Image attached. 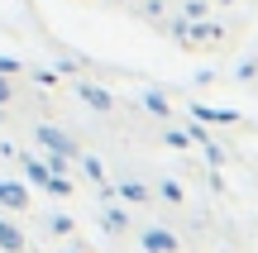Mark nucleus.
Masks as SVG:
<instances>
[{"label": "nucleus", "mask_w": 258, "mask_h": 253, "mask_svg": "<svg viewBox=\"0 0 258 253\" xmlns=\"http://www.w3.org/2000/svg\"><path fill=\"white\" fill-rule=\"evenodd\" d=\"M38 143H43L48 153H57V158H77V143L67 139L62 129H53V124H38Z\"/></svg>", "instance_id": "1"}, {"label": "nucleus", "mask_w": 258, "mask_h": 253, "mask_svg": "<svg viewBox=\"0 0 258 253\" xmlns=\"http://www.w3.org/2000/svg\"><path fill=\"white\" fill-rule=\"evenodd\" d=\"M77 96H82L91 110H115V96L105 91V86H96V81H82V86H77Z\"/></svg>", "instance_id": "2"}, {"label": "nucleus", "mask_w": 258, "mask_h": 253, "mask_svg": "<svg viewBox=\"0 0 258 253\" xmlns=\"http://www.w3.org/2000/svg\"><path fill=\"white\" fill-rule=\"evenodd\" d=\"M0 253H29L24 248V229L10 225V220H0Z\"/></svg>", "instance_id": "3"}, {"label": "nucleus", "mask_w": 258, "mask_h": 253, "mask_svg": "<svg viewBox=\"0 0 258 253\" xmlns=\"http://www.w3.org/2000/svg\"><path fill=\"white\" fill-rule=\"evenodd\" d=\"M0 206H10V210H24V206H29V191H24V182H0Z\"/></svg>", "instance_id": "4"}, {"label": "nucleus", "mask_w": 258, "mask_h": 253, "mask_svg": "<svg viewBox=\"0 0 258 253\" xmlns=\"http://www.w3.org/2000/svg\"><path fill=\"white\" fill-rule=\"evenodd\" d=\"M191 120H201V124H239V115L234 110H211V105H191Z\"/></svg>", "instance_id": "5"}, {"label": "nucleus", "mask_w": 258, "mask_h": 253, "mask_svg": "<svg viewBox=\"0 0 258 253\" xmlns=\"http://www.w3.org/2000/svg\"><path fill=\"white\" fill-rule=\"evenodd\" d=\"M19 162H24V177L34 182V187H43V191H48V182H53V172H48V162H43V158H29V153H24Z\"/></svg>", "instance_id": "6"}, {"label": "nucleus", "mask_w": 258, "mask_h": 253, "mask_svg": "<svg viewBox=\"0 0 258 253\" xmlns=\"http://www.w3.org/2000/svg\"><path fill=\"white\" fill-rule=\"evenodd\" d=\"M101 225L110 229V234H129V210H124V206H105Z\"/></svg>", "instance_id": "7"}, {"label": "nucleus", "mask_w": 258, "mask_h": 253, "mask_svg": "<svg viewBox=\"0 0 258 253\" xmlns=\"http://www.w3.org/2000/svg\"><path fill=\"white\" fill-rule=\"evenodd\" d=\"M144 248L148 253H172L177 248V234H167V229H148V234H144Z\"/></svg>", "instance_id": "8"}, {"label": "nucleus", "mask_w": 258, "mask_h": 253, "mask_svg": "<svg viewBox=\"0 0 258 253\" xmlns=\"http://www.w3.org/2000/svg\"><path fill=\"white\" fill-rule=\"evenodd\" d=\"M115 196H124L129 206H139V201H153V196H148V187H144V182H120V187H115Z\"/></svg>", "instance_id": "9"}, {"label": "nucleus", "mask_w": 258, "mask_h": 253, "mask_svg": "<svg viewBox=\"0 0 258 253\" xmlns=\"http://www.w3.org/2000/svg\"><path fill=\"white\" fill-rule=\"evenodd\" d=\"M144 105L158 115V120H167V115H172V101H167L163 91H144Z\"/></svg>", "instance_id": "10"}, {"label": "nucleus", "mask_w": 258, "mask_h": 253, "mask_svg": "<svg viewBox=\"0 0 258 253\" xmlns=\"http://www.w3.org/2000/svg\"><path fill=\"white\" fill-rule=\"evenodd\" d=\"M48 229H53V234H72V215L53 210V215H48Z\"/></svg>", "instance_id": "11"}, {"label": "nucleus", "mask_w": 258, "mask_h": 253, "mask_svg": "<svg viewBox=\"0 0 258 253\" xmlns=\"http://www.w3.org/2000/svg\"><path fill=\"white\" fill-rule=\"evenodd\" d=\"M48 172H53V177H67V158H57V153H48Z\"/></svg>", "instance_id": "12"}, {"label": "nucleus", "mask_w": 258, "mask_h": 253, "mask_svg": "<svg viewBox=\"0 0 258 253\" xmlns=\"http://www.w3.org/2000/svg\"><path fill=\"white\" fill-rule=\"evenodd\" d=\"M48 191H53V196H67V191H72V182H67V177H53V182H48Z\"/></svg>", "instance_id": "13"}, {"label": "nucleus", "mask_w": 258, "mask_h": 253, "mask_svg": "<svg viewBox=\"0 0 258 253\" xmlns=\"http://www.w3.org/2000/svg\"><path fill=\"white\" fill-rule=\"evenodd\" d=\"M158 196H163V201H182V187H177V182H163V191H158Z\"/></svg>", "instance_id": "14"}, {"label": "nucleus", "mask_w": 258, "mask_h": 253, "mask_svg": "<svg viewBox=\"0 0 258 253\" xmlns=\"http://www.w3.org/2000/svg\"><path fill=\"white\" fill-rule=\"evenodd\" d=\"M163 139H167V143H172V148H182V143H186V139H191V134H182V129H167V134H163Z\"/></svg>", "instance_id": "15"}, {"label": "nucleus", "mask_w": 258, "mask_h": 253, "mask_svg": "<svg viewBox=\"0 0 258 253\" xmlns=\"http://www.w3.org/2000/svg\"><path fill=\"white\" fill-rule=\"evenodd\" d=\"M19 72V62H15V57H0V76H15Z\"/></svg>", "instance_id": "16"}, {"label": "nucleus", "mask_w": 258, "mask_h": 253, "mask_svg": "<svg viewBox=\"0 0 258 253\" xmlns=\"http://www.w3.org/2000/svg\"><path fill=\"white\" fill-rule=\"evenodd\" d=\"M0 105H10V76H0Z\"/></svg>", "instance_id": "17"}, {"label": "nucleus", "mask_w": 258, "mask_h": 253, "mask_svg": "<svg viewBox=\"0 0 258 253\" xmlns=\"http://www.w3.org/2000/svg\"><path fill=\"white\" fill-rule=\"evenodd\" d=\"M0 110H5V105H0Z\"/></svg>", "instance_id": "18"}, {"label": "nucleus", "mask_w": 258, "mask_h": 253, "mask_svg": "<svg viewBox=\"0 0 258 253\" xmlns=\"http://www.w3.org/2000/svg\"><path fill=\"white\" fill-rule=\"evenodd\" d=\"M29 253H34V248H29Z\"/></svg>", "instance_id": "19"}]
</instances>
